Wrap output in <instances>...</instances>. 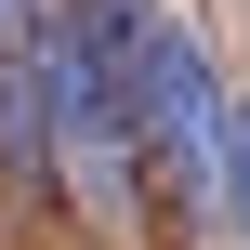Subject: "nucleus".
Instances as JSON below:
<instances>
[{
    "label": "nucleus",
    "instance_id": "1",
    "mask_svg": "<svg viewBox=\"0 0 250 250\" xmlns=\"http://www.w3.org/2000/svg\"><path fill=\"white\" fill-rule=\"evenodd\" d=\"M224 132H237V105H224L211 53H198V40L158 13V26H145V53H132V158L171 185V211H185V224H211V211L237 198Z\"/></svg>",
    "mask_w": 250,
    "mask_h": 250
},
{
    "label": "nucleus",
    "instance_id": "2",
    "mask_svg": "<svg viewBox=\"0 0 250 250\" xmlns=\"http://www.w3.org/2000/svg\"><path fill=\"white\" fill-rule=\"evenodd\" d=\"M26 79H40V132H53L66 198H79V211H132V185H145V158H132V105H119V79L92 66L79 0H26Z\"/></svg>",
    "mask_w": 250,
    "mask_h": 250
},
{
    "label": "nucleus",
    "instance_id": "3",
    "mask_svg": "<svg viewBox=\"0 0 250 250\" xmlns=\"http://www.w3.org/2000/svg\"><path fill=\"white\" fill-rule=\"evenodd\" d=\"M224 158H237V224H250V105H237V132H224Z\"/></svg>",
    "mask_w": 250,
    "mask_h": 250
}]
</instances>
